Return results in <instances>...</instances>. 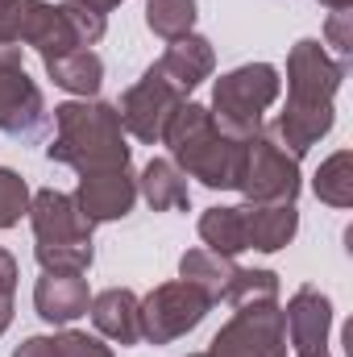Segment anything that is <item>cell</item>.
Instances as JSON below:
<instances>
[{
    "label": "cell",
    "instance_id": "e575fe53",
    "mask_svg": "<svg viewBox=\"0 0 353 357\" xmlns=\"http://www.w3.org/2000/svg\"><path fill=\"white\" fill-rule=\"evenodd\" d=\"M187 357H208V354H187Z\"/></svg>",
    "mask_w": 353,
    "mask_h": 357
},
{
    "label": "cell",
    "instance_id": "e0dca14e",
    "mask_svg": "<svg viewBox=\"0 0 353 357\" xmlns=\"http://www.w3.org/2000/svg\"><path fill=\"white\" fill-rule=\"evenodd\" d=\"M137 191L146 195V204L154 212H187L191 208V191H187V175L179 171L171 158H150L146 171L137 178Z\"/></svg>",
    "mask_w": 353,
    "mask_h": 357
},
{
    "label": "cell",
    "instance_id": "ffe728a7",
    "mask_svg": "<svg viewBox=\"0 0 353 357\" xmlns=\"http://www.w3.org/2000/svg\"><path fill=\"white\" fill-rule=\"evenodd\" d=\"M200 237L212 254L237 258L246 250V229H241V212L237 208H208L200 216Z\"/></svg>",
    "mask_w": 353,
    "mask_h": 357
},
{
    "label": "cell",
    "instance_id": "ac0fdd59",
    "mask_svg": "<svg viewBox=\"0 0 353 357\" xmlns=\"http://www.w3.org/2000/svg\"><path fill=\"white\" fill-rule=\"evenodd\" d=\"M42 63H46V75L63 91H71V96H84L88 100L104 84V63H100V54L88 50V46L67 50V54H54V59H42Z\"/></svg>",
    "mask_w": 353,
    "mask_h": 357
},
{
    "label": "cell",
    "instance_id": "1f68e13d",
    "mask_svg": "<svg viewBox=\"0 0 353 357\" xmlns=\"http://www.w3.org/2000/svg\"><path fill=\"white\" fill-rule=\"evenodd\" d=\"M80 4H88V8H96V13H104V17H108L121 0H80Z\"/></svg>",
    "mask_w": 353,
    "mask_h": 357
},
{
    "label": "cell",
    "instance_id": "7a4b0ae2",
    "mask_svg": "<svg viewBox=\"0 0 353 357\" xmlns=\"http://www.w3.org/2000/svg\"><path fill=\"white\" fill-rule=\"evenodd\" d=\"M163 142L171 146V162H175L183 175L200 178L204 187H237L241 183V167H246V142L241 137H229L212 112L204 104H183Z\"/></svg>",
    "mask_w": 353,
    "mask_h": 357
},
{
    "label": "cell",
    "instance_id": "83f0119b",
    "mask_svg": "<svg viewBox=\"0 0 353 357\" xmlns=\"http://www.w3.org/2000/svg\"><path fill=\"white\" fill-rule=\"evenodd\" d=\"M21 4H25V0H0V46H17V33H21Z\"/></svg>",
    "mask_w": 353,
    "mask_h": 357
},
{
    "label": "cell",
    "instance_id": "30bf717a",
    "mask_svg": "<svg viewBox=\"0 0 353 357\" xmlns=\"http://www.w3.org/2000/svg\"><path fill=\"white\" fill-rule=\"evenodd\" d=\"M29 225L38 237V250H54V245H91V225L88 216L80 212L75 195L67 191H38L29 195Z\"/></svg>",
    "mask_w": 353,
    "mask_h": 357
},
{
    "label": "cell",
    "instance_id": "9c48e42d",
    "mask_svg": "<svg viewBox=\"0 0 353 357\" xmlns=\"http://www.w3.org/2000/svg\"><path fill=\"white\" fill-rule=\"evenodd\" d=\"M183 104H187V96H183V91H179L175 84L158 71V67H150L133 88L121 96L117 116H121L125 133H133L137 142L154 146V142H163V133H167L171 116H175Z\"/></svg>",
    "mask_w": 353,
    "mask_h": 357
},
{
    "label": "cell",
    "instance_id": "7402d4cb",
    "mask_svg": "<svg viewBox=\"0 0 353 357\" xmlns=\"http://www.w3.org/2000/svg\"><path fill=\"white\" fill-rule=\"evenodd\" d=\"M146 25L163 42L187 38L195 25V0H146Z\"/></svg>",
    "mask_w": 353,
    "mask_h": 357
},
{
    "label": "cell",
    "instance_id": "836d02e7",
    "mask_svg": "<svg viewBox=\"0 0 353 357\" xmlns=\"http://www.w3.org/2000/svg\"><path fill=\"white\" fill-rule=\"evenodd\" d=\"M312 357H329V349H324V354H312Z\"/></svg>",
    "mask_w": 353,
    "mask_h": 357
},
{
    "label": "cell",
    "instance_id": "52a82bcc",
    "mask_svg": "<svg viewBox=\"0 0 353 357\" xmlns=\"http://www.w3.org/2000/svg\"><path fill=\"white\" fill-rule=\"evenodd\" d=\"M237 191H246L250 204H295L299 195V158L287 154L266 129L246 142V167Z\"/></svg>",
    "mask_w": 353,
    "mask_h": 357
},
{
    "label": "cell",
    "instance_id": "603a6c76",
    "mask_svg": "<svg viewBox=\"0 0 353 357\" xmlns=\"http://www.w3.org/2000/svg\"><path fill=\"white\" fill-rule=\"evenodd\" d=\"M225 299L233 307H250V303H278V274L274 270H241L233 274Z\"/></svg>",
    "mask_w": 353,
    "mask_h": 357
},
{
    "label": "cell",
    "instance_id": "277c9868",
    "mask_svg": "<svg viewBox=\"0 0 353 357\" xmlns=\"http://www.w3.org/2000/svg\"><path fill=\"white\" fill-rule=\"evenodd\" d=\"M278 71L270 63H246L229 75L216 79V91H212V121L229 133V137H254L262 129V112L278 100Z\"/></svg>",
    "mask_w": 353,
    "mask_h": 357
},
{
    "label": "cell",
    "instance_id": "5bb4252c",
    "mask_svg": "<svg viewBox=\"0 0 353 357\" xmlns=\"http://www.w3.org/2000/svg\"><path fill=\"white\" fill-rule=\"evenodd\" d=\"M237 212H241V229H246V250H258V254L283 250L299 229L295 204H241Z\"/></svg>",
    "mask_w": 353,
    "mask_h": 357
},
{
    "label": "cell",
    "instance_id": "8fae6325",
    "mask_svg": "<svg viewBox=\"0 0 353 357\" xmlns=\"http://www.w3.org/2000/svg\"><path fill=\"white\" fill-rule=\"evenodd\" d=\"M75 204L80 212L88 216L91 225H104V220H121L133 212L137 204V178L133 167H100V171H84L80 187H75Z\"/></svg>",
    "mask_w": 353,
    "mask_h": 357
},
{
    "label": "cell",
    "instance_id": "3957f363",
    "mask_svg": "<svg viewBox=\"0 0 353 357\" xmlns=\"http://www.w3.org/2000/svg\"><path fill=\"white\" fill-rule=\"evenodd\" d=\"M50 162L100 171V167H125L129 146H125V125L112 104L100 100H67L54 108V142L46 146Z\"/></svg>",
    "mask_w": 353,
    "mask_h": 357
},
{
    "label": "cell",
    "instance_id": "4316f807",
    "mask_svg": "<svg viewBox=\"0 0 353 357\" xmlns=\"http://www.w3.org/2000/svg\"><path fill=\"white\" fill-rule=\"evenodd\" d=\"M324 38H329V46L337 50V59L350 63V54H353V13L350 8L329 13V21H324Z\"/></svg>",
    "mask_w": 353,
    "mask_h": 357
},
{
    "label": "cell",
    "instance_id": "7c38bea8",
    "mask_svg": "<svg viewBox=\"0 0 353 357\" xmlns=\"http://www.w3.org/2000/svg\"><path fill=\"white\" fill-rule=\"evenodd\" d=\"M283 324H287V349L295 357L324 354L333 328V299L320 287H299L283 307Z\"/></svg>",
    "mask_w": 353,
    "mask_h": 357
},
{
    "label": "cell",
    "instance_id": "d6a6232c",
    "mask_svg": "<svg viewBox=\"0 0 353 357\" xmlns=\"http://www.w3.org/2000/svg\"><path fill=\"white\" fill-rule=\"evenodd\" d=\"M320 4H329L333 13H341V8H353V0H320Z\"/></svg>",
    "mask_w": 353,
    "mask_h": 357
},
{
    "label": "cell",
    "instance_id": "cb8c5ba5",
    "mask_svg": "<svg viewBox=\"0 0 353 357\" xmlns=\"http://www.w3.org/2000/svg\"><path fill=\"white\" fill-rule=\"evenodd\" d=\"M21 212H29V187L17 171L0 167V229H13Z\"/></svg>",
    "mask_w": 353,
    "mask_h": 357
},
{
    "label": "cell",
    "instance_id": "f546056e",
    "mask_svg": "<svg viewBox=\"0 0 353 357\" xmlns=\"http://www.w3.org/2000/svg\"><path fill=\"white\" fill-rule=\"evenodd\" d=\"M0 291H17V258L8 250H0Z\"/></svg>",
    "mask_w": 353,
    "mask_h": 357
},
{
    "label": "cell",
    "instance_id": "9a60e30c",
    "mask_svg": "<svg viewBox=\"0 0 353 357\" xmlns=\"http://www.w3.org/2000/svg\"><path fill=\"white\" fill-rule=\"evenodd\" d=\"M154 67H158L183 96H191V91L216 71V54H212V42H208V38L187 33V38H175V42L167 46V54H163Z\"/></svg>",
    "mask_w": 353,
    "mask_h": 357
},
{
    "label": "cell",
    "instance_id": "8992f818",
    "mask_svg": "<svg viewBox=\"0 0 353 357\" xmlns=\"http://www.w3.org/2000/svg\"><path fill=\"white\" fill-rule=\"evenodd\" d=\"M50 125L42 88L29 79L21 63V46H0V133L38 142Z\"/></svg>",
    "mask_w": 353,
    "mask_h": 357
},
{
    "label": "cell",
    "instance_id": "4fadbf2b",
    "mask_svg": "<svg viewBox=\"0 0 353 357\" xmlns=\"http://www.w3.org/2000/svg\"><path fill=\"white\" fill-rule=\"evenodd\" d=\"M33 307H38V316H42L46 324L67 328V324H75L80 316H88L91 291L80 274H50V270H42V278H38V287H33Z\"/></svg>",
    "mask_w": 353,
    "mask_h": 357
},
{
    "label": "cell",
    "instance_id": "d6986e66",
    "mask_svg": "<svg viewBox=\"0 0 353 357\" xmlns=\"http://www.w3.org/2000/svg\"><path fill=\"white\" fill-rule=\"evenodd\" d=\"M233 274H237V262L225 258V254H212V250H187V254L179 258V278L191 282L195 291H204L212 303L225 299Z\"/></svg>",
    "mask_w": 353,
    "mask_h": 357
},
{
    "label": "cell",
    "instance_id": "f1b7e54d",
    "mask_svg": "<svg viewBox=\"0 0 353 357\" xmlns=\"http://www.w3.org/2000/svg\"><path fill=\"white\" fill-rule=\"evenodd\" d=\"M13 357H59V345H54V337H29L13 349Z\"/></svg>",
    "mask_w": 353,
    "mask_h": 357
},
{
    "label": "cell",
    "instance_id": "ba28073f",
    "mask_svg": "<svg viewBox=\"0 0 353 357\" xmlns=\"http://www.w3.org/2000/svg\"><path fill=\"white\" fill-rule=\"evenodd\" d=\"M208 357H287V324L278 303L237 307L233 320L212 337Z\"/></svg>",
    "mask_w": 353,
    "mask_h": 357
},
{
    "label": "cell",
    "instance_id": "44dd1931",
    "mask_svg": "<svg viewBox=\"0 0 353 357\" xmlns=\"http://www.w3.org/2000/svg\"><path fill=\"white\" fill-rule=\"evenodd\" d=\"M316 195L333 208H350L353 204V154L350 150H337L329 162H320L316 171Z\"/></svg>",
    "mask_w": 353,
    "mask_h": 357
},
{
    "label": "cell",
    "instance_id": "6da1fadb",
    "mask_svg": "<svg viewBox=\"0 0 353 357\" xmlns=\"http://www.w3.org/2000/svg\"><path fill=\"white\" fill-rule=\"evenodd\" d=\"M345 75H350V63L329 59L316 38L295 42L287 54V108L278 112V121L266 133L287 154L303 158L333 129V121H337L333 100H337V88Z\"/></svg>",
    "mask_w": 353,
    "mask_h": 357
},
{
    "label": "cell",
    "instance_id": "d4e9b609",
    "mask_svg": "<svg viewBox=\"0 0 353 357\" xmlns=\"http://www.w3.org/2000/svg\"><path fill=\"white\" fill-rule=\"evenodd\" d=\"M59 8H63L67 25L75 29L80 46H96V42L104 38V29H108V17H104V13H96L88 4H80V0H67V4H59Z\"/></svg>",
    "mask_w": 353,
    "mask_h": 357
},
{
    "label": "cell",
    "instance_id": "5b68a950",
    "mask_svg": "<svg viewBox=\"0 0 353 357\" xmlns=\"http://www.w3.org/2000/svg\"><path fill=\"white\" fill-rule=\"evenodd\" d=\"M212 299L204 291H195L191 282H163L154 287L146 299H137V320H142V341L150 345H171L179 337H187L191 328H200V320L208 316Z\"/></svg>",
    "mask_w": 353,
    "mask_h": 357
},
{
    "label": "cell",
    "instance_id": "4dcf8cb0",
    "mask_svg": "<svg viewBox=\"0 0 353 357\" xmlns=\"http://www.w3.org/2000/svg\"><path fill=\"white\" fill-rule=\"evenodd\" d=\"M8 324H13V295L0 291V337L8 333Z\"/></svg>",
    "mask_w": 353,
    "mask_h": 357
},
{
    "label": "cell",
    "instance_id": "484cf974",
    "mask_svg": "<svg viewBox=\"0 0 353 357\" xmlns=\"http://www.w3.org/2000/svg\"><path fill=\"white\" fill-rule=\"evenodd\" d=\"M54 345H59V357H112V349L104 341H96L88 333H75V328H63L54 337Z\"/></svg>",
    "mask_w": 353,
    "mask_h": 357
},
{
    "label": "cell",
    "instance_id": "2e32d148",
    "mask_svg": "<svg viewBox=\"0 0 353 357\" xmlns=\"http://www.w3.org/2000/svg\"><path fill=\"white\" fill-rule=\"evenodd\" d=\"M91 324L100 337L117 341V345H137L142 341V320H137V295L129 287H108L100 295H91Z\"/></svg>",
    "mask_w": 353,
    "mask_h": 357
}]
</instances>
